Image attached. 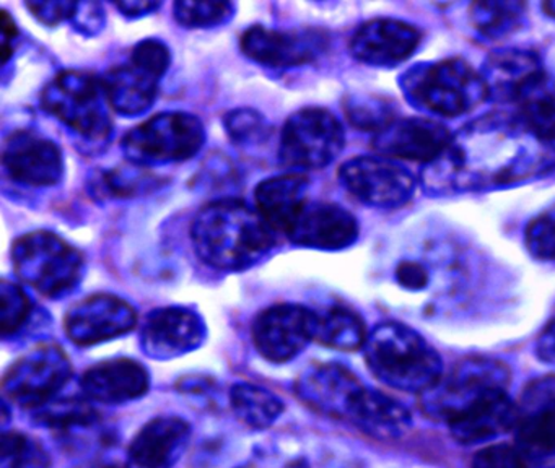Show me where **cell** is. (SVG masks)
I'll return each instance as SVG.
<instances>
[{"instance_id": "obj_1", "label": "cell", "mask_w": 555, "mask_h": 468, "mask_svg": "<svg viewBox=\"0 0 555 468\" xmlns=\"http://www.w3.org/2000/svg\"><path fill=\"white\" fill-rule=\"evenodd\" d=\"M554 169V143L539 139L518 116L492 113L454 133L424 181L435 194L482 192L532 181Z\"/></svg>"}, {"instance_id": "obj_2", "label": "cell", "mask_w": 555, "mask_h": 468, "mask_svg": "<svg viewBox=\"0 0 555 468\" xmlns=\"http://www.w3.org/2000/svg\"><path fill=\"white\" fill-rule=\"evenodd\" d=\"M194 250L207 265L245 270L264 259L275 244V231L256 208L235 198L210 202L191 226Z\"/></svg>"}, {"instance_id": "obj_3", "label": "cell", "mask_w": 555, "mask_h": 468, "mask_svg": "<svg viewBox=\"0 0 555 468\" xmlns=\"http://www.w3.org/2000/svg\"><path fill=\"white\" fill-rule=\"evenodd\" d=\"M363 348L370 370L392 389L422 395L443 376L437 351L417 332L398 322L373 328Z\"/></svg>"}, {"instance_id": "obj_4", "label": "cell", "mask_w": 555, "mask_h": 468, "mask_svg": "<svg viewBox=\"0 0 555 468\" xmlns=\"http://www.w3.org/2000/svg\"><path fill=\"white\" fill-rule=\"evenodd\" d=\"M399 84L412 106L435 116H461L487 100L482 77L461 58L414 65Z\"/></svg>"}, {"instance_id": "obj_5", "label": "cell", "mask_w": 555, "mask_h": 468, "mask_svg": "<svg viewBox=\"0 0 555 468\" xmlns=\"http://www.w3.org/2000/svg\"><path fill=\"white\" fill-rule=\"evenodd\" d=\"M508 379V369L500 361L469 358L422 393L421 406L428 418L450 425L486 400L506 392Z\"/></svg>"}, {"instance_id": "obj_6", "label": "cell", "mask_w": 555, "mask_h": 468, "mask_svg": "<svg viewBox=\"0 0 555 468\" xmlns=\"http://www.w3.org/2000/svg\"><path fill=\"white\" fill-rule=\"evenodd\" d=\"M41 103L48 113L89 142H106L112 135L109 103L103 81L95 75L61 72L44 88Z\"/></svg>"}, {"instance_id": "obj_7", "label": "cell", "mask_w": 555, "mask_h": 468, "mask_svg": "<svg viewBox=\"0 0 555 468\" xmlns=\"http://www.w3.org/2000/svg\"><path fill=\"white\" fill-rule=\"evenodd\" d=\"M12 259L17 275L50 298L69 295L82 280V253L48 231H35L15 240Z\"/></svg>"}, {"instance_id": "obj_8", "label": "cell", "mask_w": 555, "mask_h": 468, "mask_svg": "<svg viewBox=\"0 0 555 468\" xmlns=\"http://www.w3.org/2000/svg\"><path fill=\"white\" fill-rule=\"evenodd\" d=\"M203 122L193 114L162 113L126 133L122 152L135 166L193 158L204 145Z\"/></svg>"}, {"instance_id": "obj_9", "label": "cell", "mask_w": 555, "mask_h": 468, "mask_svg": "<svg viewBox=\"0 0 555 468\" xmlns=\"http://www.w3.org/2000/svg\"><path fill=\"white\" fill-rule=\"evenodd\" d=\"M344 146V130L330 110L307 107L292 114L281 136L282 162L294 169L331 165Z\"/></svg>"}, {"instance_id": "obj_10", "label": "cell", "mask_w": 555, "mask_h": 468, "mask_svg": "<svg viewBox=\"0 0 555 468\" xmlns=\"http://www.w3.org/2000/svg\"><path fill=\"white\" fill-rule=\"evenodd\" d=\"M73 366L63 348L44 343L15 361L2 384L5 399L22 408L38 410L50 403L69 382Z\"/></svg>"}, {"instance_id": "obj_11", "label": "cell", "mask_w": 555, "mask_h": 468, "mask_svg": "<svg viewBox=\"0 0 555 468\" xmlns=\"http://www.w3.org/2000/svg\"><path fill=\"white\" fill-rule=\"evenodd\" d=\"M339 179L350 195L370 207H402L415 192L414 176L383 156L349 159L340 166Z\"/></svg>"}, {"instance_id": "obj_12", "label": "cell", "mask_w": 555, "mask_h": 468, "mask_svg": "<svg viewBox=\"0 0 555 468\" xmlns=\"http://www.w3.org/2000/svg\"><path fill=\"white\" fill-rule=\"evenodd\" d=\"M317 312L298 304L266 309L253 324V340L266 360L285 363L294 360L314 338Z\"/></svg>"}, {"instance_id": "obj_13", "label": "cell", "mask_w": 555, "mask_h": 468, "mask_svg": "<svg viewBox=\"0 0 555 468\" xmlns=\"http://www.w3.org/2000/svg\"><path fill=\"white\" fill-rule=\"evenodd\" d=\"M135 324L138 314L128 301L113 295H93L70 308L64 328L70 341L90 347L128 334Z\"/></svg>"}, {"instance_id": "obj_14", "label": "cell", "mask_w": 555, "mask_h": 468, "mask_svg": "<svg viewBox=\"0 0 555 468\" xmlns=\"http://www.w3.org/2000/svg\"><path fill=\"white\" fill-rule=\"evenodd\" d=\"M513 431L522 454H555V376L539 377L526 387L516 403Z\"/></svg>"}, {"instance_id": "obj_15", "label": "cell", "mask_w": 555, "mask_h": 468, "mask_svg": "<svg viewBox=\"0 0 555 468\" xmlns=\"http://www.w3.org/2000/svg\"><path fill=\"white\" fill-rule=\"evenodd\" d=\"M324 49L326 36L318 29L278 31L256 25L242 36V51L266 67H297L314 61Z\"/></svg>"}, {"instance_id": "obj_16", "label": "cell", "mask_w": 555, "mask_h": 468, "mask_svg": "<svg viewBox=\"0 0 555 468\" xmlns=\"http://www.w3.org/2000/svg\"><path fill=\"white\" fill-rule=\"evenodd\" d=\"M451 133L437 120L395 119L373 135V148L383 158L408 159V161H437L451 142Z\"/></svg>"}, {"instance_id": "obj_17", "label": "cell", "mask_w": 555, "mask_h": 468, "mask_svg": "<svg viewBox=\"0 0 555 468\" xmlns=\"http://www.w3.org/2000/svg\"><path fill=\"white\" fill-rule=\"evenodd\" d=\"M206 325L188 308H162L145 317L141 344L152 360H173L201 347Z\"/></svg>"}, {"instance_id": "obj_18", "label": "cell", "mask_w": 555, "mask_h": 468, "mask_svg": "<svg viewBox=\"0 0 555 468\" xmlns=\"http://www.w3.org/2000/svg\"><path fill=\"white\" fill-rule=\"evenodd\" d=\"M365 387L340 364H317L295 384L298 399L321 415L349 419Z\"/></svg>"}, {"instance_id": "obj_19", "label": "cell", "mask_w": 555, "mask_h": 468, "mask_svg": "<svg viewBox=\"0 0 555 468\" xmlns=\"http://www.w3.org/2000/svg\"><path fill=\"white\" fill-rule=\"evenodd\" d=\"M2 161L14 181L31 187H48L63 178L64 161L60 146L30 130L9 136Z\"/></svg>"}, {"instance_id": "obj_20", "label": "cell", "mask_w": 555, "mask_h": 468, "mask_svg": "<svg viewBox=\"0 0 555 468\" xmlns=\"http://www.w3.org/2000/svg\"><path fill=\"white\" fill-rule=\"evenodd\" d=\"M421 42L415 26L401 20L376 18L363 23L350 39L357 61L375 67H392L411 57Z\"/></svg>"}, {"instance_id": "obj_21", "label": "cell", "mask_w": 555, "mask_h": 468, "mask_svg": "<svg viewBox=\"0 0 555 468\" xmlns=\"http://www.w3.org/2000/svg\"><path fill=\"white\" fill-rule=\"evenodd\" d=\"M287 236L298 246L337 250L357 239L359 224L353 214L339 205L313 204L304 208Z\"/></svg>"}, {"instance_id": "obj_22", "label": "cell", "mask_w": 555, "mask_h": 468, "mask_svg": "<svg viewBox=\"0 0 555 468\" xmlns=\"http://www.w3.org/2000/svg\"><path fill=\"white\" fill-rule=\"evenodd\" d=\"M191 429L177 416L149 421L129 445V468H173L190 441Z\"/></svg>"}, {"instance_id": "obj_23", "label": "cell", "mask_w": 555, "mask_h": 468, "mask_svg": "<svg viewBox=\"0 0 555 468\" xmlns=\"http://www.w3.org/2000/svg\"><path fill=\"white\" fill-rule=\"evenodd\" d=\"M542 75L545 72L541 58L525 49H502L493 52L480 72L487 98L502 103H516Z\"/></svg>"}, {"instance_id": "obj_24", "label": "cell", "mask_w": 555, "mask_h": 468, "mask_svg": "<svg viewBox=\"0 0 555 468\" xmlns=\"http://www.w3.org/2000/svg\"><path fill=\"white\" fill-rule=\"evenodd\" d=\"M151 386L147 369L129 358L105 361L90 367L82 377L87 399L100 403H126L141 399Z\"/></svg>"}, {"instance_id": "obj_25", "label": "cell", "mask_w": 555, "mask_h": 468, "mask_svg": "<svg viewBox=\"0 0 555 468\" xmlns=\"http://www.w3.org/2000/svg\"><path fill=\"white\" fill-rule=\"evenodd\" d=\"M308 179L300 172L266 179L256 187V210L275 233L287 234L307 207Z\"/></svg>"}, {"instance_id": "obj_26", "label": "cell", "mask_w": 555, "mask_h": 468, "mask_svg": "<svg viewBox=\"0 0 555 468\" xmlns=\"http://www.w3.org/2000/svg\"><path fill=\"white\" fill-rule=\"evenodd\" d=\"M349 421L360 431L382 441L401 438L412 425L411 415L401 403L386 393L366 387L360 393Z\"/></svg>"}, {"instance_id": "obj_27", "label": "cell", "mask_w": 555, "mask_h": 468, "mask_svg": "<svg viewBox=\"0 0 555 468\" xmlns=\"http://www.w3.org/2000/svg\"><path fill=\"white\" fill-rule=\"evenodd\" d=\"M158 80L132 64L119 65L102 78L109 106L122 116H138L151 109L157 100Z\"/></svg>"}, {"instance_id": "obj_28", "label": "cell", "mask_w": 555, "mask_h": 468, "mask_svg": "<svg viewBox=\"0 0 555 468\" xmlns=\"http://www.w3.org/2000/svg\"><path fill=\"white\" fill-rule=\"evenodd\" d=\"M515 416L516 403L503 392L454 419L448 428L461 444H477L513 429Z\"/></svg>"}, {"instance_id": "obj_29", "label": "cell", "mask_w": 555, "mask_h": 468, "mask_svg": "<svg viewBox=\"0 0 555 468\" xmlns=\"http://www.w3.org/2000/svg\"><path fill=\"white\" fill-rule=\"evenodd\" d=\"M518 117L539 139L555 142V80L542 75L516 100Z\"/></svg>"}, {"instance_id": "obj_30", "label": "cell", "mask_w": 555, "mask_h": 468, "mask_svg": "<svg viewBox=\"0 0 555 468\" xmlns=\"http://www.w3.org/2000/svg\"><path fill=\"white\" fill-rule=\"evenodd\" d=\"M230 405L243 425L264 429L278 421L284 403L271 390L255 384H235L230 390Z\"/></svg>"}, {"instance_id": "obj_31", "label": "cell", "mask_w": 555, "mask_h": 468, "mask_svg": "<svg viewBox=\"0 0 555 468\" xmlns=\"http://www.w3.org/2000/svg\"><path fill=\"white\" fill-rule=\"evenodd\" d=\"M365 325L356 312L346 308H330L317 314L314 340L334 350H359L366 341Z\"/></svg>"}, {"instance_id": "obj_32", "label": "cell", "mask_w": 555, "mask_h": 468, "mask_svg": "<svg viewBox=\"0 0 555 468\" xmlns=\"http://www.w3.org/2000/svg\"><path fill=\"white\" fill-rule=\"evenodd\" d=\"M522 12L521 2H477L470 6V25L480 38L496 41L518 28Z\"/></svg>"}, {"instance_id": "obj_33", "label": "cell", "mask_w": 555, "mask_h": 468, "mask_svg": "<svg viewBox=\"0 0 555 468\" xmlns=\"http://www.w3.org/2000/svg\"><path fill=\"white\" fill-rule=\"evenodd\" d=\"M0 468H50V455L31 435L5 432L0 445Z\"/></svg>"}, {"instance_id": "obj_34", "label": "cell", "mask_w": 555, "mask_h": 468, "mask_svg": "<svg viewBox=\"0 0 555 468\" xmlns=\"http://www.w3.org/2000/svg\"><path fill=\"white\" fill-rule=\"evenodd\" d=\"M347 116L357 129L378 133L395 120L391 104L382 98L356 96L346 104Z\"/></svg>"}, {"instance_id": "obj_35", "label": "cell", "mask_w": 555, "mask_h": 468, "mask_svg": "<svg viewBox=\"0 0 555 468\" xmlns=\"http://www.w3.org/2000/svg\"><path fill=\"white\" fill-rule=\"evenodd\" d=\"M158 179L141 168H121L105 172L95 182L96 192L106 197H131L144 192L145 188L155 187Z\"/></svg>"}, {"instance_id": "obj_36", "label": "cell", "mask_w": 555, "mask_h": 468, "mask_svg": "<svg viewBox=\"0 0 555 468\" xmlns=\"http://www.w3.org/2000/svg\"><path fill=\"white\" fill-rule=\"evenodd\" d=\"M2 298V337L9 338L27 325L31 314V301L27 292L14 283L4 280L0 286Z\"/></svg>"}, {"instance_id": "obj_37", "label": "cell", "mask_w": 555, "mask_h": 468, "mask_svg": "<svg viewBox=\"0 0 555 468\" xmlns=\"http://www.w3.org/2000/svg\"><path fill=\"white\" fill-rule=\"evenodd\" d=\"M233 15L229 2H177L175 16L186 28H209L225 23Z\"/></svg>"}, {"instance_id": "obj_38", "label": "cell", "mask_w": 555, "mask_h": 468, "mask_svg": "<svg viewBox=\"0 0 555 468\" xmlns=\"http://www.w3.org/2000/svg\"><path fill=\"white\" fill-rule=\"evenodd\" d=\"M225 129L230 139L238 145H255L264 142L269 135L264 117L253 109H236L227 114Z\"/></svg>"}, {"instance_id": "obj_39", "label": "cell", "mask_w": 555, "mask_h": 468, "mask_svg": "<svg viewBox=\"0 0 555 468\" xmlns=\"http://www.w3.org/2000/svg\"><path fill=\"white\" fill-rule=\"evenodd\" d=\"M526 246L535 259L555 260V207L529 223L526 227Z\"/></svg>"}, {"instance_id": "obj_40", "label": "cell", "mask_w": 555, "mask_h": 468, "mask_svg": "<svg viewBox=\"0 0 555 468\" xmlns=\"http://www.w3.org/2000/svg\"><path fill=\"white\" fill-rule=\"evenodd\" d=\"M170 49L157 39H144L132 49L131 64L160 78L170 67Z\"/></svg>"}, {"instance_id": "obj_41", "label": "cell", "mask_w": 555, "mask_h": 468, "mask_svg": "<svg viewBox=\"0 0 555 468\" xmlns=\"http://www.w3.org/2000/svg\"><path fill=\"white\" fill-rule=\"evenodd\" d=\"M470 468H528L521 452L505 444L490 445L477 452Z\"/></svg>"}, {"instance_id": "obj_42", "label": "cell", "mask_w": 555, "mask_h": 468, "mask_svg": "<svg viewBox=\"0 0 555 468\" xmlns=\"http://www.w3.org/2000/svg\"><path fill=\"white\" fill-rule=\"evenodd\" d=\"M79 2H27L25 6L47 25H57L73 18Z\"/></svg>"}, {"instance_id": "obj_43", "label": "cell", "mask_w": 555, "mask_h": 468, "mask_svg": "<svg viewBox=\"0 0 555 468\" xmlns=\"http://www.w3.org/2000/svg\"><path fill=\"white\" fill-rule=\"evenodd\" d=\"M79 31L86 35H95L105 25V15H103L102 5L95 2L77 3L76 13L73 16Z\"/></svg>"}, {"instance_id": "obj_44", "label": "cell", "mask_w": 555, "mask_h": 468, "mask_svg": "<svg viewBox=\"0 0 555 468\" xmlns=\"http://www.w3.org/2000/svg\"><path fill=\"white\" fill-rule=\"evenodd\" d=\"M240 468H308L304 458L294 455L281 454V452H262L255 455Z\"/></svg>"}, {"instance_id": "obj_45", "label": "cell", "mask_w": 555, "mask_h": 468, "mask_svg": "<svg viewBox=\"0 0 555 468\" xmlns=\"http://www.w3.org/2000/svg\"><path fill=\"white\" fill-rule=\"evenodd\" d=\"M396 276L404 288L412 289V291L425 288L428 283L427 270L422 263L414 262V260H404L399 263Z\"/></svg>"}, {"instance_id": "obj_46", "label": "cell", "mask_w": 555, "mask_h": 468, "mask_svg": "<svg viewBox=\"0 0 555 468\" xmlns=\"http://www.w3.org/2000/svg\"><path fill=\"white\" fill-rule=\"evenodd\" d=\"M535 351L542 361L548 364H555V312L551 321L545 325L544 330L539 335Z\"/></svg>"}, {"instance_id": "obj_47", "label": "cell", "mask_w": 555, "mask_h": 468, "mask_svg": "<svg viewBox=\"0 0 555 468\" xmlns=\"http://www.w3.org/2000/svg\"><path fill=\"white\" fill-rule=\"evenodd\" d=\"M2 55H4V62L9 61L12 52H14V41L17 38V28H15L14 20L9 16L8 12H2Z\"/></svg>"}, {"instance_id": "obj_48", "label": "cell", "mask_w": 555, "mask_h": 468, "mask_svg": "<svg viewBox=\"0 0 555 468\" xmlns=\"http://www.w3.org/2000/svg\"><path fill=\"white\" fill-rule=\"evenodd\" d=\"M116 9L126 16H142L147 15V13L154 12L160 6V3L157 2H118L115 3Z\"/></svg>"}, {"instance_id": "obj_49", "label": "cell", "mask_w": 555, "mask_h": 468, "mask_svg": "<svg viewBox=\"0 0 555 468\" xmlns=\"http://www.w3.org/2000/svg\"><path fill=\"white\" fill-rule=\"evenodd\" d=\"M544 9L548 15L555 16V2L544 3Z\"/></svg>"}, {"instance_id": "obj_50", "label": "cell", "mask_w": 555, "mask_h": 468, "mask_svg": "<svg viewBox=\"0 0 555 468\" xmlns=\"http://www.w3.org/2000/svg\"><path fill=\"white\" fill-rule=\"evenodd\" d=\"M86 468H116V467H112V465H90V467H86Z\"/></svg>"}]
</instances>
